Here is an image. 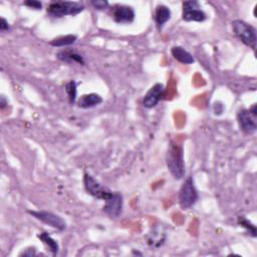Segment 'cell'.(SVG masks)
Returning <instances> with one entry per match:
<instances>
[{"instance_id": "obj_1", "label": "cell", "mask_w": 257, "mask_h": 257, "mask_svg": "<svg viewBox=\"0 0 257 257\" xmlns=\"http://www.w3.org/2000/svg\"><path fill=\"white\" fill-rule=\"evenodd\" d=\"M166 164L171 175L176 180H181L185 175V159L182 145L171 141L166 153Z\"/></svg>"}, {"instance_id": "obj_2", "label": "cell", "mask_w": 257, "mask_h": 257, "mask_svg": "<svg viewBox=\"0 0 257 257\" xmlns=\"http://www.w3.org/2000/svg\"><path fill=\"white\" fill-rule=\"evenodd\" d=\"M84 10V5L77 1H54L46 8L48 15L54 18H62L70 15L74 16Z\"/></svg>"}, {"instance_id": "obj_3", "label": "cell", "mask_w": 257, "mask_h": 257, "mask_svg": "<svg viewBox=\"0 0 257 257\" xmlns=\"http://www.w3.org/2000/svg\"><path fill=\"white\" fill-rule=\"evenodd\" d=\"M232 28L234 34L242 43H244L246 46H249L253 50L256 49L257 35L254 26L245 22L244 20L236 19L232 22Z\"/></svg>"}, {"instance_id": "obj_4", "label": "cell", "mask_w": 257, "mask_h": 257, "mask_svg": "<svg viewBox=\"0 0 257 257\" xmlns=\"http://www.w3.org/2000/svg\"><path fill=\"white\" fill-rule=\"evenodd\" d=\"M199 195L198 191L196 189L194 180L192 176H189L184 183L182 184L179 194H178V199H179V205L183 210H188L192 208L196 202L198 201Z\"/></svg>"}, {"instance_id": "obj_5", "label": "cell", "mask_w": 257, "mask_h": 257, "mask_svg": "<svg viewBox=\"0 0 257 257\" xmlns=\"http://www.w3.org/2000/svg\"><path fill=\"white\" fill-rule=\"evenodd\" d=\"M83 186L88 194L99 200L106 201L113 194L112 190L105 185H102L89 173H84L83 175Z\"/></svg>"}, {"instance_id": "obj_6", "label": "cell", "mask_w": 257, "mask_h": 257, "mask_svg": "<svg viewBox=\"0 0 257 257\" xmlns=\"http://www.w3.org/2000/svg\"><path fill=\"white\" fill-rule=\"evenodd\" d=\"M182 18L187 22H204L207 14L201 9V5L196 0L184 1L182 3Z\"/></svg>"}, {"instance_id": "obj_7", "label": "cell", "mask_w": 257, "mask_h": 257, "mask_svg": "<svg viewBox=\"0 0 257 257\" xmlns=\"http://www.w3.org/2000/svg\"><path fill=\"white\" fill-rule=\"evenodd\" d=\"M27 213L34 217L35 219L39 220L42 223H45L49 225L52 228H55L59 231H63L66 229V222L63 218H61L59 215L54 214L52 212L48 211H35V210H28Z\"/></svg>"}, {"instance_id": "obj_8", "label": "cell", "mask_w": 257, "mask_h": 257, "mask_svg": "<svg viewBox=\"0 0 257 257\" xmlns=\"http://www.w3.org/2000/svg\"><path fill=\"white\" fill-rule=\"evenodd\" d=\"M104 212L111 218L117 219L123 213L124 208V197L119 192H113L110 198L105 201Z\"/></svg>"}, {"instance_id": "obj_9", "label": "cell", "mask_w": 257, "mask_h": 257, "mask_svg": "<svg viewBox=\"0 0 257 257\" xmlns=\"http://www.w3.org/2000/svg\"><path fill=\"white\" fill-rule=\"evenodd\" d=\"M257 116L250 113L247 109H241L237 113V121L240 130L246 135H252L257 130Z\"/></svg>"}, {"instance_id": "obj_10", "label": "cell", "mask_w": 257, "mask_h": 257, "mask_svg": "<svg viewBox=\"0 0 257 257\" xmlns=\"http://www.w3.org/2000/svg\"><path fill=\"white\" fill-rule=\"evenodd\" d=\"M112 17L118 24H130L134 22L136 13L129 5L117 4L112 7Z\"/></svg>"}, {"instance_id": "obj_11", "label": "cell", "mask_w": 257, "mask_h": 257, "mask_svg": "<svg viewBox=\"0 0 257 257\" xmlns=\"http://www.w3.org/2000/svg\"><path fill=\"white\" fill-rule=\"evenodd\" d=\"M164 94H165V85L161 82L155 83L145 95L143 99V106L146 109L155 108L163 99Z\"/></svg>"}, {"instance_id": "obj_12", "label": "cell", "mask_w": 257, "mask_h": 257, "mask_svg": "<svg viewBox=\"0 0 257 257\" xmlns=\"http://www.w3.org/2000/svg\"><path fill=\"white\" fill-rule=\"evenodd\" d=\"M56 57L60 61L66 62V63H77L80 65L85 64L84 57L80 53L71 49H64V50L58 51L56 53Z\"/></svg>"}, {"instance_id": "obj_13", "label": "cell", "mask_w": 257, "mask_h": 257, "mask_svg": "<svg viewBox=\"0 0 257 257\" xmlns=\"http://www.w3.org/2000/svg\"><path fill=\"white\" fill-rule=\"evenodd\" d=\"M103 103V98L98 94H88L82 95L76 101V105L80 109H92Z\"/></svg>"}, {"instance_id": "obj_14", "label": "cell", "mask_w": 257, "mask_h": 257, "mask_svg": "<svg viewBox=\"0 0 257 257\" xmlns=\"http://www.w3.org/2000/svg\"><path fill=\"white\" fill-rule=\"evenodd\" d=\"M171 16H172V11L171 9L164 4H159L156 7L155 10V22L158 26L159 29H162L164 27V25L171 19Z\"/></svg>"}, {"instance_id": "obj_15", "label": "cell", "mask_w": 257, "mask_h": 257, "mask_svg": "<svg viewBox=\"0 0 257 257\" xmlns=\"http://www.w3.org/2000/svg\"><path fill=\"white\" fill-rule=\"evenodd\" d=\"M171 54L179 62L183 64H192L195 62L194 56L182 46H174L171 49Z\"/></svg>"}, {"instance_id": "obj_16", "label": "cell", "mask_w": 257, "mask_h": 257, "mask_svg": "<svg viewBox=\"0 0 257 257\" xmlns=\"http://www.w3.org/2000/svg\"><path fill=\"white\" fill-rule=\"evenodd\" d=\"M76 40H77V36L75 34H67V35L53 38L49 42V44L53 47H66L75 43Z\"/></svg>"}, {"instance_id": "obj_17", "label": "cell", "mask_w": 257, "mask_h": 257, "mask_svg": "<svg viewBox=\"0 0 257 257\" xmlns=\"http://www.w3.org/2000/svg\"><path fill=\"white\" fill-rule=\"evenodd\" d=\"M37 237L47 246L49 252L52 255H56L58 253V251H59V244L47 232H41L40 234L37 235Z\"/></svg>"}, {"instance_id": "obj_18", "label": "cell", "mask_w": 257, "mask_h": 257, "mask_svg": "<svg viewBox=\"0 0 257 257\" xmlns=\"http://www.w3.org/2000/svg\"><path fill=\"white\" fill-rule=\"evenodd\" d=\"M65 93L68 97V101L71 105L77 101V83L74 80H70L65 84Z\"/></svg>"}, {"instance_id": "obj_19", "label": "cell", "mask_w": 257, "mask_h": 257, "mask_svg": "<svg viewBox=\"0 0 257 257\" xmlns=\"http://www.w3.org/2000/svg\"><path fill=\"white\" fill-rule=\"evenodd\" d=\"M238 224H239L241 227L245 228V229L247 230V232H248L252 237L255 238V237L257 236L255 225H254L251 221H249L247 218H245L244 216H240V217L238 218Z\"/></svg>"}, {"instance_id": "obj_20", "label": "cell", "mask_w": 257, "mask_h": 257, "mask_svg": "<svg viewBox=\"0 0 257 257\" xmlns=\"http://www.w3.org/2000/svg\"><path fill=\"white\" fill-rule=\"evenodd\" d=\"M91 4L98 10H104L109 7V2L107 0H93V1H91Z\"/></svg>"}, {"instance_id": "obj_21", "label": "cell", "mask_w": 257, "mask_h": 257, "mask_svg": "<svg viewBox=\"0 0 257 257\" xmlns=\"http://www.w3.org/2000/svg\"><path fill=\"white\" fill-rule=\"evenodd\" d=\"M23 4L30 9H34V10L42 9V3L40 1H37V0H27V1L23 2Z\"/></svg>"}, {"instance_id": "obj_22", "label": "cell", "mask_w": 257, "mask_h": 257, "mask_svg": "<svg viewBox=\"0 0 257 257\" xmlns=\"http://www.w3.org/2000/svg\"><path fill=\"white\" fill-rule=\"evenodd\" d=\"M37 254V251H36V248L35 247H29L27 249H25L24 251H22L19 256H29V257H32V256H35Z\"/></svg>"}, {"instance_id": "obj_23", "label": "cell", "mask_w": 257, "mask_h": 257, "mask_svg": "<svg viewBox=\"0 0 257 257\" xmlns=\"http://www.w3.org/2000/svg\"><path fill=\"white\" fill-rule=\"evenodd\" d=\"M10 28L11 27H10V24L8 23V21L4 17H1V19H0V30L4 32V31H9Z\"/></svg>"}, {"instance_id": "obj_24", "label": "cell", "mask_w": 257, "mask_h": 257, "mask_svg": "<svg viewBox=\"0 0 257 257\" xmlns=\"http://www.w3.org/2000/svg\"><path fill=\"white\" fill-rule=\"evenodd\" d=\"M223 105L221 103H215L214 104V113L215 115H221L223 113Z\"/></svg>"}, {"instance_id": "obj_25", "label": "cell", "mask_w": 257, "mask_h": 257, "mask_svg": "<svg viewBox=\"0 0 257 257\" xmlns=\"http://www.w3.org/2000/svg\"><path fill=\"white\" fill-rule=\"evenodd\" d=\"M8 105V101L5 99L4 96H1V98H0V108H1V110H3L5 107H7Z\"/></svg>"}]
</instances>
